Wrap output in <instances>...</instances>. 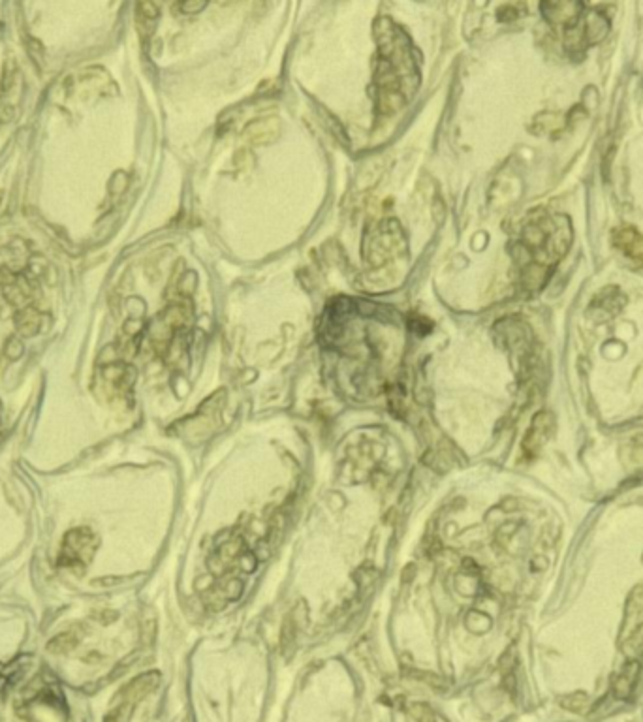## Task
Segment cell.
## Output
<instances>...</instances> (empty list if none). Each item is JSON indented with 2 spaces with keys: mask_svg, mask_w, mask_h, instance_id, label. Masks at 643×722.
I'll use <instances>...</instances> for the list:
<instances>
[{
  "mask_svg": "<svg viewBox=\"0 0 643 722\" xmlns=\"http://www.w3.org/2000/svg\"><path fill=\"white\" fill-rule=\"evenodd\" d=\"M613 245L632 262L643 264V236L634 228H621L613 232Z\"/></svg>",
  "mask_w": 643,
  "mask_h": 722,
  "instance_id": "5",
  "label": "cell"
},
{
  "mask_svg": "<svg viewBox=\"0 0 643 722\" xmlns=\"http://www.w3.org/2000/svg\"><path fill=\"white\" fill-rule=\"evenodd\" d=\"M572 239L570 222L561 215H548V213H534L533 217L523 228V249L531 256L529 264L525 266V286L538 288L544 284L542 273H549L565 256Z\"/></svg>",
  "mask_w": 643,
  "mask_h": 722,
  "instance_id": "1",
  "label": "cell"
},
{
  "mask_svg": "<svg viewBox=\"0 0 643 722\" xmlns=\"http://www.w3.org/2000/svg\"><path fill=\"white\" fill-rule=\"evenodd\" d=\"M0 425H2V416H0Z\"/></svg>",
  "mask_w": 643,
  "mask_h": 722,
  "instance_id": "9",
  "label": "cell"
},
{
  "mask_svg": "<svg viewBox=\"0 0 643 722\" xmlns=\"http://www.w3.org/2000/svg\"><path fill=\"white\" fill-rule=\"evenodd\" d=\"M98 550V536L87 527H79L64 536L59 566L83 572Z\"/></svg>",
  "mask_w": 643,
  "mask_h": 722,
  "instance_id": "2",
  "label": "cell"
},
{
  "mask_svg": "<svg viewBox=\"0 0 643 722\" xmlns=\"http://www.w3.org/2000/svg\"><path fill=\"white\" fill-rule=\"evenodd\" d=\"M563 704H565L566 709H572V711H580V707L585 706L587 704V696H583V694H574V696H570V698H566V700H563Z\"/></svg>",
  "mask_w": 643,
  "mask_h": 722,
  "instance_id": "8",
  "label": "cell"
},
{
  "mask_svg": "<svg viewBox=\"0 0 643 722\" xmlns=\"http://www.w3.org/2000/svg\"><path fill=\"white\" fill-rule=\"evenodd\" d=\"M277 132L279 125L275 119H260L249 125V128H245V138L254 143L273 142Z\"/></svg>",
  "mask_w": 643,
  "mask_h": 722,
  "instance_id": "6",
  "label": "cell"
},
{
  "mask_svg": "<svg viewBox=\"0 0 643 722\" xmlns=\"http://www.w3.org/2000/svg\"><path fill=\"white\" fill-rule=\"evenodd\" d=\"M157 675H143L138 681H134L128 689L123 691V702L121 706L117 707L106 722H126L130 719V711L132 706H136L140 702V698L145 696V692L149 689H153L158 683V679H155Z\"/></svg>",
  "mask_w": 643,
  "mask_h": 722,
  "instance_id": "3",
  "label": "cell"
},
{
  "mask_svg": "<svg viewBox=\"0 0 643 722\" xmlns=\"http://www.w3.org/2000/svg\"><path fill=\"white\" fill-rule=\"evenodd\" d=\"M638 670H640L638 664L632 662V664H628L627 668H625L621 674L615 677V681H613V694H615L617 698H628V696H630V692L634 689V683H636Z\"/></svg>",
  "mask_w": 643,
  "mask_h": 722,
  "instance_id": "7",
  "label": "cell"
},
{
  "mask_svg": "<svg viewBox=\"0 0 643 722\" xmlns=\"http://www.w3.org/2000/svg\"><path fill=\"white\" fill-rule=\"evenodd\" d=\"M553 427H555L553 416H551L549 412H540V414L534 418L533 425H531L527 437L523 440V450H525L527 454H536V452L546 444L549 435L553 433Z\"/></svg>",
  "mask_w": 643,
  "mask_h": 722,
  "instance_id": "4",
  "label": "cell"
}]
</instances>
